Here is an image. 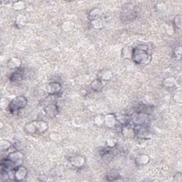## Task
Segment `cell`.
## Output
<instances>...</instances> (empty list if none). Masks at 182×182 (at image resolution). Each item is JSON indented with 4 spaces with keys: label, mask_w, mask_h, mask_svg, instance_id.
Returning a JSON list of instances; mask_svg holds the SVG:
<instances>
[{
    "label": "cell",
    "mask_w": 182,
    "mask_h": 182,
    "mask_svg": "<svg viewBox=\"0 0 182 182\" xmlns=\"http://www.w3.org/2000/svg\"><path fill=\"white\" fill-rule=\"evenodd\" d=\"M136 63L139 65H147L151 60V56L147 50L138 47L133 50L132 58Z\"/></svg>",
    "instance_id": "obj_1"
},
{
    "label": "cell",
    "mask_w": 182,
    "mask_h": 182,
    "mask_svg": "<svg viewBox=\"0 0 182 182\" xmlns=\"http://www.w3.org/2000/svg\"><path fill=\"white\" fill-rule=\"evenodd\" d=\"M26 104H27V100L24 96H18L13 100L9 104V110L11 112H17L18 110L23 109Z\"/></svg>",
    "instance_id": "obj_2"
},
{
    "label": "cell",
    "mask_w": 182,
    "mask_h": 182,
    "mask_svg": "<svg viewBox=\"0 0 182 182\" xmlns=\"http://www.w3.org/2000/svg\"><path fill=\"white\" fill-rule=\"evenodd\" d=\"M134 133L139 138H148L150 136L148 128L145 125H136L134 128Z\"/></svg>",
    "instance_id": "obj_3"
},
{
    "label": "cell",
    "mask_w": 182,
    "mask_h": 182,
    "mask_svg": "<svg viewBox=\"0 0 182 182\" xmlns=\"http://www.w3.org/2000/svg\"><path fill=\"white\" fill-rule=\"evenodd\" d=\"M27 176V170L23 166H19L14 171V178L15 181H23Z\"/></svg>",
    "instance_id": "obj_4"
},
{
    "label": "cell",
    "mask_w": 182,
    "mask_h": 182,
    "mask_svg": "<svg viewBox=\"0 0 182 182\" xmlns=\"http://www.w3.org/2000/svg\"><path fill=\"white\" fill-rule=\"evenodd\" d=\"M70 163L75 168H82L86 164L85 158L79 155H75L70 158Z\"/></svg>",
    "instance_id": "obj_5"
},
{
    "label": "cell",
    "mask_w": 182,
    "mask_h": 182,
    "mask_svg": "<svg viewBox=\"0 0 182 182\" xmlns=\"http://www.w3.org/2000/svg\"><path fill=\"white\" fill-rule=\"evenodd\" d=\"M7 158L11 160L12 162H14L15 164H17L18 167L22 165L23 162V155L19 151L13 152L8 156Z\"/></svg>",
    "instance_id": "obj_6"
},
{
    "label": "cell",
    "mask_w": 182,
    "mask_h": 182,
    "mask_svg": "<svg viewBox=\"0 0 182 182\" xmlns=\"http://www.w3.org/2000/svg\"><path fill=\"white\" fill-rule=\"evenodd\" d=\"M61 91V86L57 82H52L48 86V92L51 96H57L58 93Z\"/></svg>",
    "instance_id": "obj_7"
},
{
    "label": "cell",
    "mask_w": 182,
    "mask_h": 182,
    "mask_svg": "<svg viewBox=\"0 0 182 182\" xmlns=\"http://www.w3.org/2000/svg\"><path fill=\"white\" fill-rule=\"evenodd\" d=\"M45 112L46 115H49V117H54L58 113V107L57 105L55 103H51L45 107Z\"/></svg>",
    "instance_id": "obj_8"
},
{
    "label": "cell",
    "mask_w": 182,
    "mask_h": 182,
    "mask_svg": "<svg viewBox=\"0 0 182 182\" xmlns=\"http://www.w3.org/2000/svg\"><path fill=\"white\" fill-rule=\"evenodd\" d=\"M35 124L36 130H37V132L39 133H44L49 128L48 123L44 120H36L35 121Z\"/></svg>",
    "instance_id": "obj_9"
},
{
    "label": "cell",
    "mask_w": 182,
    "mask_h": 182,
    "mask_svg": "<svg viewBox=\"0 0 182 182\" xmlns=\"http://www.w3.org/2000/svg\"><path fill=\"white\" fill-rule=\"evenodd\" d=\"M116 121H117V118L115 117V115H108L106 117H105V123L107 127H112L115 126L116 124Z\"/></svg>",
    "instance_id": "obj_10"
},
{
    "label": "cell",
    "mask_w": 182,
    "mask_h": 182,
    "mask_svg": "<svg viewBox=\"0 0 182 182\" xmlns=\"http://www.w3.org/2000/svg\"><path fill=\"white\" fill-rule=\"evenodd\" d=\"M21 64H22V61L19 59H17V58H13V59H10L8 61V66L12 68V69L13 68L19 69Z\"/></svg>",
    "instance_id": "obj_11"
},
{
    "label": "cell",
    "mask_w": 182,
    "mask_h": 182,
    "mask_svg": "<svg viewBox=\"0 0 182 182\" xmlns=\"http://www.w3.org/2000/svg\"><path fill=\"white\" fill-rule=\"evenodd\" d=\"M91 88L93 90L96 91H101L102 89L103 88V83H102V81L101 79H96L91 84Z\"/></svg>",
    "instance_id": "obj_12"
},
{
    "label": "cell",
    "mask_w": 182,
    "mask_h": 182,
    "mask_svg": "<svg viewBox=\"0 0 182 182\" xmlns=\"http://www.w3.org/2000/svg\"><path fill=\"white\" fill-rule=\"evenodd\" d=\"M25 130L28 134H34L37 133L35 121H33V122H30L28 124H26V125L25 126Z\"/></svg>",
    "instance_id": "obj_13"
},
{
    "label": "cell",
    "mask_w": 182,
    "mask_h": 182,
    "mask_svg": "<svg viewBox=\"0 0 182 182\" xmlns=\"http://www.w3.org/2000/svg\"><path fill=\"white\" fill-rule=\"evenodd\" d=\"M112 76V73L109 70H103L101 71V81H109Z\"/></svg>",
    "instance_id": "obj_14"
},
{
    "label": "cell",
    "mask_w": 182,
    "mask_h": 182,
    "mask_svg": "<svg viewBox=\"0 0 182 182\" xmlns=\"http://www.w3.org/2000/svg\"><path fill=\"white\" fill-rule=\"evenodd\" d=\"M23 78V73H22L19 69L17 71H16L11 75V81H22Z\"/></svg>",
    "instance_id": "obj_15"
},
{
    "label": "cell",
    "mask_w": 182,
    "mask_h": 182,
    "mask_svg": "<svg viewBox=\"0 0 182 182\" xmlns=\"http://www.w3.org/2000/svg\"><path fill=\"white\" fill-rule=\"evenodd\" d=\"M175 83L176 81L173 77L167 78L164 81V85L165 87H168V88H171V87L174 86Z\"/></svg>",
    "instance_id": "obj_16"
},
{
    "label": "cell",
    "mask_w": 182,
    "mask_h": 182,
    "mask_svg": "<svg viewBox=\"0 0 182 182\" xmlns=\"http://www.w3.org/2000/svg\"><path fill=\"white\" fill-rule=\"evenodd\" d=\"M174 24L175 27H176L179 29L181 28V15L176 16L174 19Z\"/></svg>",
    "instance_id": "obj_17"
},
{
    "label": "cell",
    "mask_w": 182,
    "mask_h": 182,
    "mask_svg": "<svg viewBox=\"0 0 182 182\" xmlns=\"http://www.w3.org/2000/svg\"><path fill=\"white\" fill-rule=\"evenodd\" d=\"M100 14H101V12H100L98 9H94L93 10H92L91 12V17H92V20L98 19Z\"/></svg>",
    "instance_id": "obj_18"
},
{
    "label": "cell",
    "mask_w": 182,
    "mask_h": 182,
    "mask_svg": "<svg viewBox=\"0 0 182 182\" xmlns=\"http://www.w3.org/2000/svg\"><path fill=\"white\" fill-rule=\"evenodd\" d=\"M175 176H177V179L176 178L174 180H176V181H181V180H182V174H181V172L176 173V174Z\"/></svg>",
    "instance_id": "obj_19"
}]
</instances>
